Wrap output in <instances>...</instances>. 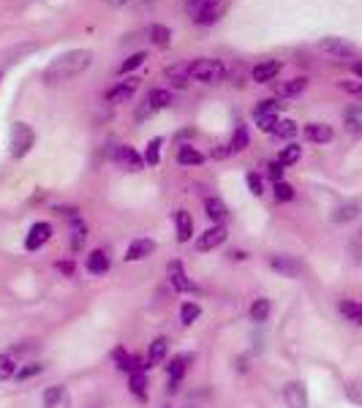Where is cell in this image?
<instances>
[{
    "instance_id": "cell-1",
    "label": "cell",
    "mask_w": 362,
    "mask_h": 408,
    "mask_svg": "<svg viewBox=\"0 0 362 408\" xmlns=\"http://www.w3.org/2000/svg\"><path fill=\"white\" fill-rule=\"evenodd\" d=\"M90 66H93V52H90V49H69V52L58 55L49 66L44 68V82H47V84L69 82L73 76L84 73Z\"/></svg>"
},
{
    "instance_id": "cell-2",
    "label": "cell",
    "mask_w": 362,
    "mask_h": 408,
    "mask_svg": "<svg viewBox=\"0 0 362 408\" xmlns=\"http://www.w3.org/2000/svg\"><path fill=\"white\" fill-rule=\"evenodd\" d=\"M188 76L202 84H218L226 76V66L218 58H196L188 63Z\"/></svg>"
},
{
    "instance_id": "cell-3",
    "label": "cell",
    "mask_w": 362,
    "mask_h": 408,
    "mask_svg": "<svg viewBox=\"0 0 362 408\" xmlns=\"http://www.w3.org/2000/svg\"><path fill=\"white\" fill-rule=\"evenodd\" d=\"M36 144V131L27 123H14L8 131V152L11 158H25Z\"/></svg>"
},
{
    "instance_id": "cell-4",
    "label": "cell",
    "mask_w": 362,
    "mask_h": 408,
    "mask_svg": "<svg viewBox=\"0 0 362 408\" xmlns=\"http://www.w3.org/2000/svg\"><path fill=\"white\" fill-rule=\"evenodd\" d=\"M223 0H185V11L194 25H216Z\"/></svg>"
},
{
    "instance_id": "cell-5",
    "label": "cell",
    "mask_w": 362,
    "mask_h": 408,
    "mask_svg": "<svg viewBox=\"0 0 362 408\" xmlns=\"http://www.w3.org/2000/svg\"><path fill=\"white\" fill-rule=\"evenodd\" d=\"M169 104H172V90H166V87H152V90L145 95V104L137 109V123H142V120H147V117H152L155 112L166 109Z\"/></svg>"
},
{
    "instance_id": "cell-6",
    "label": "cell",
    "mask_w": 362,
    "mask_h": 408,
    "mask_svg": "<svg viewBox=\"0 0 362 408\" xmlns=\"http://www.w3.org/2000/svg\"><path fill=\"white\" fill-rule=\"evenodd\" d=\"M137 90H139V79L137 76H126L123 82H117L115 87H109L104 98H106V104H128Z\"/></svg>"
},
{
    "instance_id": "cell-7",
    "label": "cell",
    "mask_w": 362,
    "mask_h": 408,
    "mask_svg": "<svg viewBox=\"0 0 362 408\" xmlns=\"http://www.w3.org/2000/svg\"><path fill=\"white\" fill-rule=\"evenodd\" d=\"M226 240H229V231H226V226H223V223H216V226H210L207 231H202V234L196 237V251H199V253L216 251V248H220Z\"/></svg>"
},
{
    "instance_id": "cell-8",
    "label": "cell",
    "mask_w": 362,
    "mask_h": 408,
    "mask_svg": "<svg viewBox=\"0 0 362 408\" xmlns=\"http://www.w3.org/2000/svg\"><path fill=\"white\" fill-rule=\"evenodd\" d=\"M112 161L117 163V166H123V169H128V172H142V166H145V155H139L134 147H128V144H120L115 152H112Z\"/></svg>"
},
{
    "instance_id": "cell-9",
    "label": "cell",
    "mask_w": 362,
    "mask_h": 408,
    "mask_svg": "<svg viewBox=\"0 0 362 408\" xmlns=\"http://www.w3.org/2000/svg\"><path fill=\"white\" fill-rule=\"evenodd\" d=\"M52 223L49 220H38V223H33L30 226V231H27V237H25V251H38L41 245H47L49 240H52Z\"/></svg>"
},
{
    "instance_id": "cell-10",
    "label": "cell",
    "mask_w": 362,
    "mask_h": 408,
    "mask_svg": "<svg viewBox=\"0 0 362 408\" xmlns=\"http://www.w3.org/2000/svg\"><path fill=\"white\" fill-rule=\"evenodd\" d=\"M41 403H44V408H71V392L66 384H52L44 389Z\"/></svg>"
},
{
    "instance_id": "cell-11",
    "label": "cell",
    "mask_w": 362,
    "mask_h": 408,
    "mask_svg": "<svg viewBox=\"0 0 362 408\" xmlns=\"http://www.w3.org/2000/svg\"><path fill=\"white\" fill-rule=\"evenodd\" d=\"M319 49L324 55H332V58H354V44H349L346 38H338V36H327L319 41Z\"/></svg>"
},
{
    "instance_id": "cell-12",
    "label": "cell",
    "mask_w": 362,
    "mask_h": 408,
    "mask_svg": "<svg viewBox=\"0 0 362 408\" xmlns=\"http://www.w3.org/2000/svg\"><path fill=\"white\" fill-rule=\"evenodd\" d=\"M284 403L286 408H308V389L302 381H289L284 387Z\"/></svg>"
},
{
    "instance_id": "cell-13",
    "label": "cell",
    "mask_w": 362,
    "mask_h": 408,
    "mask_svg": "<svg viewBox=\"0 0 362 408\" xmlns=\"http://www.w3.org/2000/svg\"><path fill=\"white\" fill-rule=\"evenodd\" d=\"M270 270L278 272L281 277H299L302 264L294 256H270Z\"/></svg>"
},
{
    "instance_id": "cell-14",
    "label": "cell",
    "mask_w": 362,
    "mask_h": 408,
    "mask_svg": "<svg viewBox=\"0 0 362 408\" xmlns=\"http://www.w3.org/2000/svg\"><path fill=\"white\" fill-rule=\"evenodd\" d=\"M155 253V240H150V237H139V240H134L131 245H128V251H126V262H145L147 256H152Z\"/></svg>"
},
{
    "instance_id": "cell-15",
    "label": "cell",
    "mask_w": 362,
    "mask_h": 408,
    "mask_svg": "<svg viewBox=\"0 0 362 408\" xmlns=\"http://www.w3.org/2000/svg\"><path fill=\"white\" fill-rule=\"evenodd\" d=\"M281 68H284L281 60H262V63H256L251 68V79L259 82V84H267V82H273L281 73Z\"/></svg>"
},
{
    "instance_id": "cell-16",
    "label": "cell",
    "mask_w": 362,
    "mask_h": 408,
    "mask_svg": "<svg viewBox=\"0 0 362 408\" xmlns=\"http://www.w3.org/2000/svg\"><path fill=\"white\" fill-rule=\"evenodd\" d=\"M109 267H112V262H109V253H106L104 248L90 251L87 259H84V270L90 272V275H106Z\"/></svg>"
},
{
    "instance_id": "cell-17",
    "label": "cell",
    "mask_w": 362,
    "mask_h": 408,
    "mask_svg": "<svg viewBox=\"0 0 362 408\" xmlns=\"http://www.w3.org/2000/svg\"><path fill=\"white\" fill-rule=\"evenodd\" d=\"M166 272H169V280H172V286H174L177 291H196V286L188 280V275L183 270V262H180V259L169 262V264H166Z\"/></svg>"
},
{
    "instance_id": "cell-18",
    "label": "cell",
    "mask_w": 362,
    "mask_h": 408,
    "mask_svg": "<svg viewBox=\"0 0 362 408\" xmlns=\"http://www.w3.org/2000/svg\"><path fill=\"white\" fill-rule=\"evenodd\" d=\"M302 134H305L308 141H313V144H327V141H332L335 131H332L330 123H308L302 128Z\"/></svg>"
},
{
    "instance_id": "cell-19",
    "label": "cell",
    "mask_w": 362,
    "mask_h": 408,
    "mask_svg": "<svg viewBox=\"0 0 362 408\" xmlns=\"http://www.w3.org/2000/svg\"><path fill=\"white\" fill-rule=\"evenodd\" d=\"M174 226H177V240L180 242H188L194 237V218L188 209H177L174 212Z\"/></svg>"
},
{
    "instance_id": "cell-20",
    "label": "cell",
    "mask_w": 362,
    "mask_h": 408,
    "mask_svg": "<svg viewBox=\"0 0 362 408\" xmlns=\"http://www.w3.org/2000/svg\"><path fill=\"white\" fill-rule=\"evenodd\" d=\"M305 87H308V79L305 76H294V79H286V82L275 84V95L278 98H291V95H299Z\"/></svg>"
},
{
    "instance_id": "cell-21",
    "label": "cell",
    "mask_w": 362,
    "mask_h": 408,
    "mask_svg": "<svg viewBox=\"0 0 362 408\" xmlns=\"http://www.w3.org/2000/svg\"><path fill=\"white\" fill-rule=\"evenodd\" d=\"M169 354V340L166 338H155L147 348V367H158Z\"/></svg>"
},
{
    "instance_id": "cell-22",
    "label": "cell",
    "mask_w": 362,
    "mask_h": 408,
    "mask_svg": "<svg viewBox=\"0 0 362 408\" xmlns=\"http://www.w3.org/2000/svg\"><path fill=\"white\" fill-rule=\"evenodd\" d=\"M205 215L213 220V223H223L226 218H229V207L223 199H218V196H207L205 199Z\"/></svg>"
},
{
    "instance_id": "cell-23",
    "label": "cell",
    "mask_w": 362,
    "mask_h": 408,
    "mask_svg": "<svg viewBox=\"0 0 362 408\" xmlns=\"http://www.w3.org/2000/svg\"><path fill=\"white\" fill-rule=\"evenodd\" d=\"M166 79L172 82L174 90H185L188 87V63H174V66L166 68Z\"/></svg>"
},
{
    "instance_id": "cell-24",
    "label": "cell",
    "mask_w": 362,
    "mask_h": 408,
    "mask_svg": "<svg viewBox=\"0 0 362 408\" xmlns=\"http://www.w3.org/2000/svg\"><path fill=\"white\" fill-rule=\"evenodd\" d=\"M177 163H180V166H202V163H205V155H202L194 144H180V150H177Z\"/></svg>"
},
{
    "instance_id": "cell-25",
    "label": "cell",
    "mask_w": 362,
    "mask_h": 408,
    "mask_svg": "<svg viewBox=\"0 0 362 408\" xmlns=\"http://www.w3.org/2000/svg\"><path fill=\"white\" fill-rule=\"evenodd\" d=\"M147 36H150V41H152L158 49H166V47L172 44V30H169L166 25H158V22H152V25L147 27Z\"/></svg>"
},
{
    "instance_id": "cell-26",
    "label": "cell",
    "mask_w": 362,
    "mask_h": 408,
    "mask_svg": "<svg viewBox=\"0 0 362 408\" xmlns=\"http://www.w3.org/2000/svg\"><path fill=\"white\" fill-rule=\"evenodd\" d=\"M270 310H273L270 299H267V297H259V299H253V302H251L248 316H251V321H253V324H264V321L270 319Z\"/></svg>"
},
{
    "instance_id": "cell-27",
    "label": "cell",
    "mask_w": 362,
    "mask_h": 408,
    "mask_svg": "<svg viewBox=\"0 0 362 408\" xmlns=\"http://www.w3.org/2000/svg\"><path fill=\"white\" fill-rule=\"evenodd\" d=\"M69 223H71V251H82L84 240H87V226H84V220L79 215H71Z\"/></svg>"
},
{
    "instance_id": "cell-28",
    "label": "cell",
    "mask_w": 362,
    "mask_h": 408,
    "mask_svg": "<svg viewBox=\"0 0 362 408\" xmlns=\"http://www.w3.org/2000/svg\"><path fill=\"white\" fill-rule=\"evenodd\" d=\"M248 144H251V134H248V126H245L242 120H237V128H234V134H231L229 150H231V152H242V150H248Z\"/></svg>"
},
{
    "instance_id": "cell-29",
    "label": "cell",
    "mask_w": 362,
    "mask_h": 408,
    "mask_svg": "<svg viewBox=\"0 0 362 408\" xmlns=\"http://www.w3.org/2000/svg\"><path fill=\"white\" fill-rule=\"evenodd\" d=\"M191 359H194L191 354H174V356L169 359V365H166V373H169V378L180 381V378L185 376V367H188V362H191Z\"/></svg>"
},
{
    "instance_id": "cell-30",
    "label": "cell",
    "mask_w": 362,
    "mask_h": 408,
    "mask_svg": "<svg viewBox=\"0 0 362 408\" xmlns=\"http://www.w3.org/2000/svg\"><path fill=\"white\" fill-rule=\"evenodd\" d=\"M338 310H341V316H343L346 321H352V324L362 327V305L360 302H354V299H341V302H338Z\"/></svg>"
},
{
    "instance_id": "cell-31",
    "label": "cell",
    "mask_w": 362,
    "mask_h": 408,
    "mask_svg": "<svg viewBox=\"0 0 362 408\" xmlns=\"http://www.w3.org/2000/svg\"><path fill=\"white\" fill-rule=\"evenodd\" d=\"M299 155H302V147H299V144H294V141H289L286 147H281V152H278V158H275V161L286 169V166H294V163L299 161Z\"/></svg>"
},
{
    "instance_id": "cell-32",
    "label": "cell",
    "mask_w": 362,
    "mask_h": 408,
    "mask_svg": "<svg viewBox=\"0 0 362 408\" xmlns=\"http://www.w3.org/2000/svg\"><path fill=\"white\" fill-rule=\"evenodd\" d=\"M343 123H346V128H349L352 134H362V106L352 104V106L343 112Z\"/></svg>"
},
{
    "instance_id": "cell-33",
    "label": "cell",
    "mask_w": 362,
    "mask_h": 408,
    "mask_svg": "<svg viewBox=\"0 0 362 408\" xmlns=\"http://www.w3.org/2000/svg\"><path fill=\"white\" fill-rule=\"evenodd\" d=\"M128 389L137 400H147V376L145 373H131L128 376Z\"/></svg>"
},
{
    "instance_id": "cell-34",
    "label": "cell",
    "mask_w": 362,
    "mask_h": 408,
    "mask_svg": "<svg viewBox=\"0 0 362 408\" xmlns=\"http://www.w3.org/2000/svg\"><path fill=\"white\" fill-rule=\"evenodd\" d=\"M161 147H163V136H152L145 147V163H150V166L161 163Z\"/></svg>"
},
{
    "instance_id": "cell-35",
    "label": "cell",
    "mask_w": 362,
    "mask_h": 408,
    "mask_svg": "<svg viewBox=\"0 0 362 408\" xmlns=\"http://www.w3.org/2000/svg\"><path fill=\"white\" fill-rule=\"evenodd\" d=\"M47 367L41 365V362H25V365H19L16 367V373H14V378L16 381H27V378H36V376H41Z\"/></svg>"
},
{
    "instance_id": "cell-36",
    "label": "cell",
    "mask_w": 362,
    "mask_h": 408,
    "mask_svg": "<svg viewBox=\"0 0 362 408\" xmlns=\"http://www.w3.org/2000/svg\"><path fill=\"white\" fill-rule=\"evenodd\" d=\"M284 101L281 98H264V101H259L256 104V109H253V115H281L284 112Z\"/></svg>"
},
{
    "instance_id": "cell-37",
    "label": "cell",
    "mask_w": 362,
    "mask_h": 408,
    "mask_svg": "<svg viewBox=\"0 0 362 408\" xmlns=\"http://www.w3.org/2000/svg\"><path fill=\"white\" fill-rule=\"evenodd\" d=\"M199 316H202V305H199V302H183V308H180V321H183V327H191Z\"/></svg>"
},
{
    "instance_id": "cell-38",
    "label": "cell",
    "mask_w": 362,
    "mask_h": 408,
    "mask_svg": "<svg viewBox=\"0 0 362 408\" xmlns=\"http://www.w3.org/2000/svg\"><path fill=\"white\" fill-rule=\"evenodd\" d=\"M360 215V207L357 204H341L335 212H332V220L335 223H349V220H354Z\"/></svg>"
},
{
    "instance_id": "cell-39",
    "label": "cell",
    "mask_w": 362,
    "mask_h": 408,
    "mask_svg": "<svg viewBox=\"0 0 362 408\" xmlns=\"http://www.w3.org/2000/svg\"><path fill=\"white\" fill-rule=\"evenodd\" d=\"M145 60H147V52H134V55H128V58L120 63L117 73H120V76H128L134 68H139L142 63H145Z\"/></svg>"
},
{
    "instance_id": "cell-40",
    "label": "cell",
    "mask_w": 362,
    "mask_h": 408,
    "mask_svg": "<svg viewBox=\"0 0 362 408\" xmlns=\"http://www.w3.org/2000/svg\"><path fill=\"white\" fill-rule=\"evenodd\" d=\"M112 359H115V365H117V370H123V373H131V362H134V354H128L123 345H117L115 351H112Z\"/></svg>"
},
{
    "instance_id": "cell-41",
    "label": "cell",
    "mask_w": 362,
    "mask_h": 408,
    "mask_svg": "<svg viewBox=\"0 0 362 408\" xmlns=\"http://www.w3.org/2000/svg\"><path fill=\"white\" fill-rule=\"evenodd\" d=\"M14 373H16V359H14V354H0V381H8V378H14Z\"/></svg>"
},
{
    "instance_id": "cell-42",
    "label": "cell",
    "mask_w": 362,
    "mask_h": 408,
    "mask_svg": "<svg viewBox=\"0 0 362 408\" xmlns=\"http://www.w3.org/2000/svg\"><path fill=\"white\" fill-rule=\"evenodd\" d=\"M297 131H299V126H297L294 120H289V117H284V120H278V126H275L273 134L278 136V139H294Z\"/></svg>"
},
{
    "instance_id": "cell-43",
    "label": "cell",
    "mask_w": 362,
    "mask_h": 408,
    "mask_svg": "<svg viewBox=\"0 0 362 408\" xmlns=\"http://www.w3.org/2000/svg\"><path fill=\"white\" fill-rule=\"evenodd\" d=\"M278 120H281V115H253V123H256L259 131H264V134H273L275 126H278Z\"/></svg>"
},
{
    "instance_id": "cell-44",
    "label": "cell",
    "mask_w": 362,
    "mask_h": 408,
    "mask_svg": "<svg viewBox=\"0 0 362 408\" xmlns=\"http://www.w3.org/2000/svg\"><path fill=\"white\" fill-rule=\"evenodd\" d=\"M273 196H275V202L278 204H286L294 199V188H291L286 180H281V183L273 185Z\"/></svg>"
},
{
    "instance_id": "cell-45",
    "label": "cell",
    "mask_w": 362,
    "mask_h": 408,
    "mask_svg": "<svg viewBox=\"0 0 362 408\" xmlns=\"http://www.w3.org/2000/svg\"><path fill=\"white\" fill-rule=\"evenodd\" d=\"M346 398H349L354 406H362V378L346 381Z\"/></svg>"
},
{
    "instance_id": "cell-46",
    "label": "cell",
    "mask_w": 362,
    "mask_h": 408,
    "mask_svg": "<svg viewBox=\"0 0 362 408\" xmlns=\"http://www.w3.org/2000/svg\"><path fill=\"white\" fill-rule=\"evenodd\" d=\"M245 183H248V191H251L253 196H262V194H264V180H262L256 172H251V174L245 177Z\"/></svg>"
},
{
    "instance_id": "cell-47",
    "label": "cell",
    "mask_w": 362,
    "mask_h": 408,
    "mask_svg": "<svg viewBox=\"0 0 362 408\" xmlns=\"http://www.w3.org/2000/svg\"><path fill=\"white\" fill-rule=\"evenodd\" d=\"M284 172H286V169H284L278 161H270V163H267V177H270L273 183H281V180H284Z\"/></svg>"
},
{
    "instance_id": "cell-48",
    "label": "cell",
    "mask_w": 362,
    "mask_h": 408,
    "mask_svg": "<svg viewBox=\"0 0 362 408\" xmlns=\"http://www.w3.org/2000/svg\"><path fill=\"white\" fill-rule=\"evenodd\" d=\"M341 90L354 98H362V82H341Z\"/></svg>"
},
{
    "instance_id": "cell-49",
    "label": "cell",
    "mask_w": 362,
    "mask_h": 408,
    "mask_svg": "<svg viewBox=\"0 0 362 408\" xmlns=\"http://www.w3.org/2000/svg\"><path fill=\"white\" fill-rule=\"evenodd\" d=\"M147 370V356H139V354H134V362H131V373H145ZM128 373V376H131Z\"/></svg>"
},
{
    "instance_id": "cell-50",
    "label": "cell",
    "mask_w": 362,
    "mask_h": 408,
    "mask_svg": "<svg viewBox=\"0 0 362 408\" xmlns=\"http://www.w3.org/2000/svg\"><path fill=\"white\" fill-rule=\"evenodd\" d=\"M55 267H58V270L63 272V275H69V277H71V275H73V262H58Z\"/></svg>"
},
{
    "instance_id": "cell-51",
    "label": "cell",
    "mask_w": 362,
    "mask_h": 408,
    "mask_svg": "<svg viewBox=\"0 0 362 408\" xmlns=\"http://www.w3.org/2000/svg\"><path fill=\"white\" fill-rule=\"evenodd\" d=\"M229 152H231V150H229V144H220L218 150H213V158H218V161H220V158H226Z\"/></svg>"
},
{
    "instance_id": "cell-52",
    "label": "cell",
    "mask_w": 362,
    "mask_h": 408,
    "mask_svg": "<svg viewBox=\"0 0 362 408\" xmlns=\"http://www.w3.org/2000/svg\"><path fill=\"white\" fill-rule=\"evenodd\" d=\"M166 392H169V395H177V392H180V381L169 378V387H166Z\"/></svg>"
},
{
    "instance_id": "cell-53",
    "label": "cell",
    "mask_w": 362,
    "mask_h": 408,
    "mask_svg": "<svg viewBox=\"0 0 362 408\" xmlns=\"http://www.w3.org/2000/svg\"><path fill=\"white\" fill-rule=\"evenodd\" d=\"M229 259H234V262H242V259H248V256H245V251H231V253H229Z\"/></svg>"
},
{
    "instance_id": "cell-54",
    "label": "cell",
    "mask_w": 362,
    "mask_h": 408,
    "mask_svg": "<svg viewBox=\"0 0 362 408\" xmlns=\"http://www.w3.org/2000/svg\"><path fill=\"white\" fill-rule=\"evenodd\" d=\"M131 0H106V5H112V8H123V5H128Z\"/></svg>"
},
{
    "instance_id": "cell-55",
    "label": "cell",
    "mask_w": 362,
    "mask_h": 408,
    "mask_svg": "<svg viewBox=\"0 0 362 408\" xmlns=\"http://www.w3.org/2000/svg\"><path fill=\"white\" fill-rule=\"evenodd\" d=\"M352 71H354V76H360V82H362V60L352 63Z\"/></svg>"
},
{
    "instance_id": "cell-56",
    "label": "cell",
    "mask_w": 362,
    "mask_h": 408,
    "mask_svg": "<svg viewBox=\"0 0 362 408\" xmlns=\"http://www.w3.org/2000/svg\"><path fill=\"white\" fill-rule=\"evenodd\" d=\"M194 134H196L194 128H185V131H180V134H177V139H191Z\"/></svg>"
}]
</instances>
